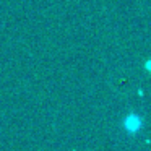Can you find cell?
Segmentation results:
<instances>
[{"label":"cell","instance_id":"1","mask_svg":"<svg viewBox=\"0 0 151 151\" xmlns=\"http://www.w3.org/2000/svg\"><path fill=\"white\" fill-rule=\"evenodd\" d=\"M125 128H127L128 132H132V133L138 132L141 128V119L138 117V115H130V117H127V120H125Z\"/></svg>","mask_w":151,"mask_h":151}]
</instances>
